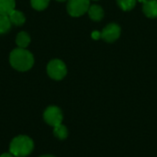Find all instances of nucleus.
<instances>
[{
    "label": "nucleus",
    "instance_id": "obj_9",
    "mask_svg": "<svg viewBox=\"0 0 157 157\" xmlns=\"http://www.w3.org/2000/svg\"><path fill=\"white\" fill-rule=\"evenodd\" d=\"M15 0H0V15H9L15 9Z\"/></svg>",
    "mask_w": 157,
    "mask_h": 157
},
{
    "label": "nucleus",
    "instance_id": "obj_10",
    "mask_svg": "<svg viewBox=\"0 0 157 157\" xmlns=\"http://www.w3.org/2000/svg\"><path fill=\"white\" fill-rule=\"evenodd\" d=\"M8 17L11 21L12 24L16 25V26H21L24 24L26 18H25V16L23 15V13H21L20 11H17V10H13L9 15H8Z\"/></svg>",
    "mask_w": 157,
    "mask_h": 157
},
{
    "label": "nucleus",
    "instance_id": "obj_5",
    "mask_svg": "<svg viewBox=\"0 0 157 157\" xmlns=\"http://www.w3.org/2000/svg\"><path fill=\"white\" fill-rule=\"evenodd\" d=\"M63 112L62 110L56 107V106H50L48 107L44 113H43V119L49 125L55 127L62 123L63 121Z\"/></svg>",
    "mask_w": 157,
    "mask_h": 157
},
{
    "label": "nucleus",
    "instance_id": "obj_14",
    "mask_svg": "<svg viewBox=\"0 0 157 157\" xmlns=\"http://www.w3.org/2000/svg\"><path fill=\"white\" fill-rule=\"evenodd\" d=\"M117 2L119 6L124 11L132 10L136 4V0H117Z\"/></svg>",
    "mask_w": 157,
    "mask_h": 157
},
{
    "label": "nucleus",
    "instance_id": "obj_17",
    "mask_svg": "<svg viewBox=\"0 0 157 157\" xmlns=\"http://www.w3.org/2000/svg\"><path fill=\"white\" fill-rule=\"evenodd\" d=\"M0 157H15L12 154H10V153H5V154H3V155H1Z\"/></svg>",
    "mask_w": 157,
    "mask_h": 157
},
{
    "label": "nucleus",
    "instance_id": "obj_13",
    "mask_svg": "<svg viewBox=\"0 0 157 157\" xmlns=\"http://www.w3.org/2000/svg\"><path fill=\"white\" fill-rule=\"evenodd\" d=\"M11 24L7 15H0V34L6 33L10 29Z\"/></svg>",
    "mask_w": 157,
    "mask_h": 157
},
{
    "label": "nucleus",
    "instance_id": "obj_12",
    "mask_svg": "<svg viewBox=\"0 0 157 157\" xmlns=\"http://www.w3.org/2000/svg\"><path fill=\"white\" fill-rule=\"evenodd\" d=\"M53 128H54L53 129V134H54V136L56 138H58L60 140H64V139L67 138L68 130L64 125H63L61 123V124H59V125H57V126H55Z\"/></svg>",
    "mask_w": 157,
    "mask_h": 157
},
{
    "label": "nucleus",
    "instance_id": "obj_20",
    "mask_svg": "<svg viewBox=\"0 0 157 157\" xmlns=\"http://www.w3.org/2000/svg\"><path fill=\"white\" fill-rule=\"evenodd\" d=\"M57 1H60V2H63V1H65V0H57Z\"/></svg>",
    "mask_w": 157,
    "mask_h": 157
},
{
    "label": "nucleus",
    "instance_id": "obj_6",
    "mask_svg": "<svg viewBox=\"0 0 157 157\" xmlns=\"http://www.w3.org/2000/svg\"><path fill=\"white\" fill-rule=\"evenodd\" d=\"M121 35V28L115 23H110L105 27L101 32V38L107 42H113L119 39Z\"/></svg>",
    "mask_w": 157,
    "mask_h": 157
},
{
    "label": "nucleus",
    "instance_id": "obj_3",
    "mask_svg": "<svg viewBox=\"0 0 157 157\" xmlns=\"http://www.w3.org/2000/svg\"><path fill=\"white\" fill-rule=\"evenodd\" d=\"M47 73L51 78L54 80H62L66 75L67 69L63 61L54 59L48 63Z\"/></svg>",
    "mask_w": 157,
    "mask_h": 157
},
{
    "label": "nucleus",
    "instance_id": "obj_15",
    "mask_svg": "<svg viewBox=\"0 0 157 157\" xmlns=\"http://www.w3.org/2000/svg\"><path fill=\"white\" fill-rule=\"evenodd\" d=\"M30 3L34 9L40 11V10L45 9L48 6L50 0H30Z\"/></svg>",
    "mask_w": 157,
    "mask_h": 157
},
{
    "label": "nucleus",
    "instance_id": "obj_2",
    "mask_svg": "<svg viewBox=\"0 0 157 157\" xmlns=\"http://www.w3.org/2000/svg\"><path fill=\"white\" fill-rule=\"evenodd\" d=\"M34 149V143L27 135L15 137L9 145V153L15 157H25L31 154Z\"/></svg>",
    "mask_w": 157,
    "mask_h": 157
},
{
    "label": "nucleus",
    "instance_id": "obj_11",
    "mask_svg": "<svg viewBox=\"0 0 157 157\" xmlns=\"http://www.w3.org/2000/svg\"><path fill=\"white\" fill-rule=\"evenodd\" d=\"M29 42H30V37L27 32L22 31L17 34L16 38V43L19 48H22V49L26 48L29 44Z\"/></svg>",
    "mask_w": 157,
    "mask_h": 157
},
{
    "label": "nucleus",
    "instance_id": "obj_16",
    "mask_svg": "<svg viewBox=\"0 0 157 157\" xmlns=\"http://www.w3.org/2000/svg\"><path fill=\"white\" fill-rule=\"evenodd\" d=\"M92 38L94 40H98L99 38H101V33H99L98 31H94L92 33Z\"/></svg>",
    "mask_w": 157,
    "mask_h": 157
},
{
    "label": "nucleus",
    "instance_id": "obj_19",
    "mask_svg": "<svg viewBox=\"0 0 157 157\" xmlns=\"http://www.w3.org/2000/svg\"><path fill=\"white\" fill-rule=\"evenodd\" d=\"M139 2H141V3H144L145 1H147V0H138Z\"/></svg>",
    "mask_w": 157,
    "mask_h": 157
},
{
    "label": "nucleus",
    "instance_id": "obj_1",
    "mask_svg": "<svg viewBox=\"0 0 157 157\" xmlns=\"http://www.w3.org/2000/svg\"><path fill=\"white\" fill-rule=\"evenodd\" d=\"M9 61L12 67L20 72L29 70L34 63V58L31 52L22 48L13 50L10 53Z\"/></svg>",
    "mask_w": 157,
    "mask_h": 157
},
{
    "label": "nucleus",
    "instance_id": "obj_7",
    "mask_svg": "<svg viewBox=\"0 0 157 157\" xmlns=\"http://www.w3.org/2000/svg\"><path fill=\"white\" fill-rule=\"evenodd\" d=\"M144 13L146 17L150 18L157 17V1L156 0H147L144 3L143 6Z\"/></svg>",
    "mask_w": 157,
    "mask_h": 157
},
{
    "label": "nucleus",
    "instance_id": "obj_8",
    "mask_svg": "<svg viewBox=\"0 0 157 157\" xmlns=\"http://www.w3.org/2000/svg\"><path fill=\"white\" fill-rule=\"evenodd\" d=\"M87 12H88L89 17L95 21H99L104 17V11H103L102 7L100 6H98V5L90 6Z\"/></svg>",
    "mask_w": 157,
    "mask_h": 157
},
{
    "label": "nucleus",
    "instance_id": "obj_18",
    "mask_svg": "<svg viewBox=\"0 0 157 157\" xmlns=\"http://www.w3.org/2000/svg\"><path fill=\"white\" fill-rule=\"evenodd\" d=\"M40 157H55L53 156V155H41V156Z\"/></svg>",
    "mask_w": 157,
    "mask_h": 157
},
{
    "label": "nucleus",
    "instance_id": "obj_4",
    "mask_svg": "<svg viewBox=\"0 0 157 157\" xmlns=\"http://www.w3.org/2000/svg\"><path fill=\"white\" fill-rule=\"evenodd\" d=\"M89 6V0H69L67 11L72 17H80L88 11Z\"/></svg>",
    "mask_w": 157,
    "mask_h": 157
},
{
    "label": "nucleus",
    "instance_id": "obj_21",
    "mask_svg": "<svg viewBox=\"0 0 157 157\" xmlns=\"http://www.w3.org/2000/svg\"><path fill=\"white\" fill-rule=\"evenodd\" d=\"M95 1H97V0H95Z\"/></svg>",
    "mask_w": 157,
    "mask_h": 157
}]
</instances>
